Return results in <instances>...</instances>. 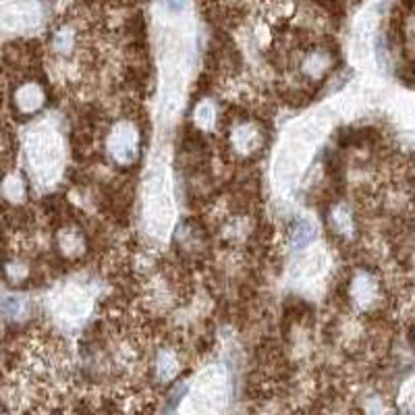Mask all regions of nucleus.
Returning a JSON list of instances; mask_svg holds the SVG:
<instances>
[{"label": "nucleus", "instance_id": "nucleus-1", "mask_svg": "<svg viewBox=\"0 0 415 415\" xmlns=\"http://www.w3.org/2000/svg\"><path fill=\"white\" fill-rule=\"evenodd\" d=\"M169 2H171V8L173 11H181L185 6V0H169Z\"/></svg>", "mask_w": 415, "mask_h": 415}]
</instances>
